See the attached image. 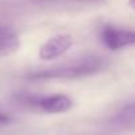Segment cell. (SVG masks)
<instances>
[{"instance_id":"4","label":"cell","mask_w":135,"mask_h":135,"mask_svg":"<svg viewBox=\"0 0 135 135\" xmlns=\"http://www.w3.org/2000/svg\"><path fill=\"white\" fill-rule=\"evenodd\" d=\"M73 45V37L70 35H56L50 37L46 42H44L40 48L38 56L41 60L49 61L61 57L64 53H66Z\"/></svg>"},{"instance_id":"1","label":"cell","mask_w":135,"mask_h":135,"mask_svg":"<svg viewBox=\"0 0 135 135\" xmlns=\"http://www.w3.org/2000/svg\"><path fill=\"white\" fill-rule=\"evenodd\" d=\"M107 66V60L101 56H85L82 58L58 64L45 69L29 72L25 78L29 81L45 80H76L99 73Z\"/></svg>"},{"instance_id":"7","label":"cell","mask_w":135,"mask_h":135,"mask_svg":"<svg viewBox=\"0 0 135 135\" xmlns=\"http://www.w3.org/2000/svg\"><path fill=\"white\" fill-rule=\"evenodd\" d=\"M12 120V118L7 114V113H3L0 111V126H4V124H8L9 122Z\"/></svg>"},{"instance_id":"6","label":"cell","mask_w":135,"mask_h":135,"mask_svg":"<svg viewBox=\"0 0 135 135\" xmlns=\"http://www.w3.org/2000/svg\"><path fill=\"white\" fill-rule=\"evenodd\" d=\"M20 48V38L15 31L0 27V56L6 57L16 53Z\"/></svg>"},{"instance_id":"3","label":"cell","mask_w":135,"mask_h":135,"mask_svg":"<svg viewBox=\"0 0 135 135\" xmlns=\"http://www.w3.org/2000/svg\"><path fill=\"white\" fill-rule=\"evenodd\" d=\"M99 38L107 49L119 50L135 45V31L118 28L114 25H105L101 29Z\"/></svg>"},{"instance_id":"8","label":"cell","mask_w":135,"mask_h":135,"mask_svg":"<svg viewBox=\"0 0 135 135\" xmlns=\"http://www.w3.org/2000/svg\"><path fill=\"white\" fill-rule=\"evenodd\" d=\"M128 4H130V7L135 11V0H130V2H128Z\"/></svg>"},{"instance_id":"2","label":"cell","mask_w":135,"mask_h":135,"mask_svg":"<svg viewBox=\"0 0 135 135\" xmlns=\"http://www.w3.org/2000/svg\"><path fill=\"white\" fill-rule=\"evenodd\" d=\"M16 101L28 109L38 110L49 114H58L70 110L73 101L65 94L53 95H36V94H17Z\"/></svg>"},{"instance_id":"5","label":"cell","mask_w":135,"mask_h":135,"mask_svg":"<svg viewBox=\"0 0 135 135\" xmlns=\"http://www.w3.org/2000/svg\"><path fill=\"white\" fill-rule=\"evenodd\" d=\"M109 124L117 128L135 127V101H130L119 107L109 118Z\"/></svg>"}]
</instances>
